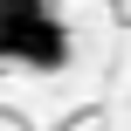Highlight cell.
Instances as JSON below:
<instances>
[{
    "mask_svg": "<svg viewBox=\"0 0 131 131\" xmlns=\"http://www.w3.org/2000/svg\"><path fill=\"white\" fill-rule=\"evenodd\" d=\"M21 62H28V69H62V62H69V28L48 14V21L35 28V41L21 48Z\"/></svg>",
    "mask_w": 131,
    "mask_h": 131,
    "instance_id": "7a4b0ae2",
    "label": "cell"
},
{
    "mask_svg": "<svg viewBox=\"0 0 131 131\" xmlns=\"http://www.w3.org/2000/svg\"><path fill=\"white\" fill-rule=\"evenodd\" d=\"M41 21H48V0H0V62H21Z\"/></svg>",
    "mask_w": 131,
    "mask_h": 131,
    "instance_id": "6da1fadb",
    "label": "cell"
}]
</instances>
